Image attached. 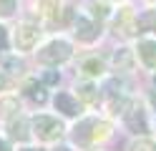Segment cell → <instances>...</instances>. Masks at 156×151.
I'll return each mask as SVG.
<instances>
[{
    "label": "cell",
    "instance_id": "8992f818",
    "mask_svg": "<svg viewBox=\"0 0 156 151\" xmlns=\"http://www.w3.org/2000/svg\"><path fill=\"white\" fill-rule=\"evenodd\" d=\"M53 103H55V108L61 111V113H66V116H78V113H81V103H78L71 93H58Z\"/></svg>",
    "mask_w": 156,
    "mask_h": 151
},
{
    "label": "cell",
    "instance_id": "ac0fdd59",
    "mask_svg": "<svg viewBox=\"0 0 156 151\" xmlns=\"http://www.w3.org/2000/svg\"><path fill=\"white\" fill-rule=\"evenodd\" d=\"M131 151H156V144L149 141V138H139V141L131 144Z\"/></svg>",
    "mask_w": 156,
    "mask_h": 151
},
{
    "label": "cell",
    "instance_id": "8fae6325",
    "mask_svg": "<svg viewBox=\"0 0 156 151\" xmlns=\"http://www.w3.org/2000/svg\"><path fill=\"white\" fill-rule=\"evenodd\" d=\"M18 111H20L18 98H13V96H3V98H0V116H3V118H13Z\"/></svg>",
    "mask_w": 156,
    "mask_h": 151
},
{
    "label": "cell",
    "instance_id": "9c48e42d",
    "mask_svg": "<svg viewBox=\"0 0 156 151\" xmlns=\"http://www.w3.org/2000/svg\"><path fill=\"white\" fill-rule=\"evenodd\" d=\"M93 126H96V121H81L73 131V138L78 144H91L93 141Z\"/></svg>",
    "mask_w": 156,
    "mask_h": 151
},
{
    "label": "cell",
    "instance_id": "3957f363",
    "mask_svg": "<svg viewBox=\"0 0 156 151\" xmlns=\"http://www.w3.org/2000/svg\"><path fill=\"white\" fill-rule=\"evenodd\" d=\"M38 38H41V28L33 25V23H20L13 33V43L18 50H33Z\"/></svg>",
    "mask_w": 156,
    "mask_h": 151
},
{
    "label": "cell",
    "instance_id": "d6986e66",
    "mask_svg": "<svg viewBox=\"0 0 156 151\" xmlns=\"http://www.w3.org/2000/svg\"><path fill=\"white\" fill-rule=\"evenodd\" d=\"M139 28H144V30H154V28H156V13H146V15H141V18H139Z\"/></svg>",
    "mask_w": 156,
    "mask_h": 151
},
{
    "label": "cell",
    "instance_id": "484cf974",
    "mask_svg": "<svg viewBox=\"0 0 156 151\" xmlns=\"http://www.w3.org/2000/svg\"><path fill=\"white\" fill-rule=\"evenodd\" d=\"M154 106H156V93H154Z\"/></svg>",
    "mask_w": 156,
    "mask_h": 151
},
{
    "label": "cell",
    "instance_id": "52a82bcc",
    "mask_svg": "<svg viewBox=\"0 0 156 151\" xmlns=\"http://www.w3.org/2000/svg\"><path fill=\"white\" fill-rule=\"evenodd\" d=\"M139 28V20L133 18V13L129 8H123L121 13H119V18H116V33H123V35H131L133 30Z\"/></svg>",
    "mask_w": 156,
    "mask_h": 151
},
{
    "label": "cell",
    "instance_id": "83f0119b",
    "mask_svg": "<svg viewBox=\"0 0 156 151\" xmlns=\"http://www.w3.org/2000/svg\"><path fill=\"white\" fill-rule=\"evenodd\" d=\"M151 3H156V0H151Z\"/></svg>",
    "mask_w": 156,
    "mask_h": 151
},
{
    "label": "cell",
    "instance_id": "ffe728a7",
    "mask_svg": "<svg viewBox=\"0 0 156 151\" xmlns=\"http://www.w3.org/2000/svg\"><path fill=\"white\" fill-rule=\"evenodd\" d=\"M3 63H5V68L10 70V73H20V70H23V63H20V60H15V58H5Z\"/></svg>",
    "mask_w": 156,
    "mask_h": 151
},
{
    "label": "cell",
    "instance_id": "7a4b0ae2",
    "mask_svg": "<svg viewBox=\"0 0 156 151\" xmlns=\"http://www.w3.org/2000/svg\"><path fill=\"white\" fill-rule=\"evenodd\" d=\"M33 131L41 141H53L63 134V126L61 121L53 118V116H35L33 118Z\"/></svg>",
    "mask_w": 156,
    "mask_h": 151
},
{
    "label": "cell",
    "instance_id": "4fadbf2b",
    "mask_svg": "<svg viewBox=\"0 0 156 151\" xmlns=\"http://www.w3.org/2000/svg\"><path fill=\"white\" fill-rule=\"evenodd\" d=\"M113 66L119 68V70L129 68V66H131V50H129V48H121V50H116V53H113Z\"/></svg>",
    "mask_w": 156,
    "mask_h": 151
},
{
    "label": "cell",
    "instance_id": "4316f807",
    "mask_svg": "<svg viewBox=\"0 0 156 151\" xmlns=\"http://www.w3.org/2000/svg\"><path fill=\"white\" fill-rule=\"evenodd\" d=\"M23 151H33V149H23Z\"/></svg>",
    "mask_w": 156,
    "mask_h": 151
},
{
    "label": "cell",
    "instance_id": "603a6c76",
    "mask_svg": "<svg viewBox=\"0 0 156 151\" xmlns=\"http://www.w3.org/2000/svg\"><path fill=\"white\" fill-rule=\"evenodd\" d=\"M5 45H8V30H5L3 25H0V50H3Z\"/></svg>",
    "mask_w": 156,
    "mask_h": 151
},
{
    "label": "cell",
    "instance_id": "7402d4cb",
    "mask_svg": "<svg viewBox=\"0 0 156 151\" xmlns=\"http://www.w3.org/2000/svg\"><path fill=\"white\" fill-rule=\"evenodd\" d=\"M55 81H58V73H55V70H48V73L43 76V83H55Z\"/></svg>",
    "mask_w": 156,
    "mask_h": 151
},
{
    "label": "cell",
    "instance_id": "e0dca14e",
    "mask_svg": "<svg viewBox=\"0 0 156 151\" xmlns=\"http://www.w3.org/2000/svg\"><path fill=\"white\" fill-rule=\"evenodd\" d=\"M18 8V0H0V18H10Z\"/></svg>",
    "mask_w": 156,
    "mask_h": 151
},
{
    "label": "cell",
    "instance_id": "ba28073f",
    "mask_svg": "<svg viewBox=\"0 0 156 151\" xmlns=\"http://www.w3.org/2000/svg\"><path fill=\"white\" fill-rule=\"evenodd\" d=\"M136 50H139V58L144 60V66L156 70V40H141Z\"/></svg>",
    "mask_w": 156,
    "mask_h": 151
},
{
    "label": "cell",
    "instance_id": "5bb4252c",
    "mask_svg": "<svg viewBox=\"0 0 156 151\" xmlns=\"http://www.w3.org/2000/svg\"><path fill=\"white\" fill-rule=\"evenodd\" d=\"M83 73H88V76H101V73H103V60H101V58H88V60H83Z\"/></svg>",
    "mask_w": 156,
    "mask_h": 151
},
{
    "label": "cell",
    "instance_id": "2e32d148",
    "mask_svg": "<svg viewBox=\"0 0 156 151\" xmlns=\"http://www.w3.org/2000/svg\"><path fill=\"white\" fill-rule=\"evenodd\" d=\"M10 136L13 138H28V126H25V121L23 118H18V121H13L10 124Z\"/></svg>",
    "mask_w": 156,
    "mask_h": 151
},
{
    "label": "cell",
    "instance_id": "5b68a950",
    "mask_svg": "<svg viewBox=\"0 0 156 151\" xmlns=\"http://www.w3.org/2000/svg\"><path fill=\"white\" fill-rule=\"evenodd\" d=\"M126 126L136 134H146L149 131V121H146V111L141 106H131L126 111Z\"/></svg>",
    "mask_w": 156,
    "mask_h": 151
},
{
    "label": "cell",
    "instance_id": "30bf717a",
    "mask_svg": "<svg viewBox=\"0 0 156 151\" xmlns=\"http://www.w3.org/2000/svg\"><path fill=\"white\" fill-rule=\"evenodd\" d=\"M23 91H25V96L30 101H35V103H45V98H48L43 83H38V81H28V83L23 86Z\"/></svg>",
    "mask_w": 156,
    "mask_h": 151
},
{
    "label": "cell",
    "instance_id": "7c38bea8",
    "mask_svg": "<svg viewBox=\"0 0 156 151\" xmlns=\"http://www.w3.org/2000/svg\"><path fill=\"white\" fill-rule=\"evenodd\" d=\"M78 98L86 101V103H96L98 101V88L91 86V83H83V86H78Z\"/></svg>",
    "mask_w": 156,
    "mask_h": 151
},
{
    "label": "cell",
    "instance_id": "44dd1931",
    "mask_svg": "<svg viewBox=\"0 0 156 151\" xmlns=\"http://www.w3.org/2000/svg\"><path fill=\"white\" fill-rule=\"evenodd\" d=\"M126 106H129V103H126V98H111V113H121Z\"/></svg>",
    "mask_w": 156,
    "mask_h": 151
},
{
    "label": "cell",
    "instance_id": "cb8c5ba5",
    "mask_svg": "<svg viewBox=\"0 0 156 151\" xmlns=\"http://www.w3.org/2000/svg\"><path fill=\"white\" fill-rule=\"evenodd\" d=\"M0 151H10V149H8V144H5L3 138H0Z\"/></svg>",
    "mask_w": 156,
    "mask_h": 151
},
{
    "label": "cell",
    "instance_id": "9a60e30c",
    "mask_svg": "<svg viewBox=\"0 0 156 151\" xmlns=\"http://www.w3.org/2000/svg\"><path fill=\"white\" fill-rule=\"evenodd\" d=\"M38 5H41V13H43L45 18H53V15H58L61 0H38Z\"/></svg>",
    "mask_w": 156,
    "mask_h": 151
},
{
    "label": "cell",
    "instance_id": "d4e9b609",
    "mask_svg": "<svg viewBox=\"0 0 156 151\" xmlns=\"http://www.w3.org/2000/svg\"><path fill=\"white\" fill-rule=\"evenodd\" d=\"M53 151H68V149H53Z\"/></svg>",
    "mask_w": 156,
    "mask_h": 151
},
{
    "label": "cell",
    "instance_id": "277c9868",
    "mask_svg": "<svg viewBox=\"0 0 156 151\" xmlns=\"http://www.w3.org/2000/svg\"><path fill=\"white\" fill-rule=\"evenodd\" d=\"M98 23L91 20L88 15H78L76 18V38L81 40V43H93L96 38H98Z\"/></svg>",
    "mask_w": 156,
    "mask_h": 151
},
{
    "label": "cell",
    "instance_id": "6da1fadb",
    "mask_svg": "<svg viewBox=\"0 0 156 151\" xmlns=\"http://www.w3.org/2000/svg\"><path fill=\"white\" fill-rule=\"evenodd\" d=\"M71 43L63 38H53L51 43H45L41 48V53H38V60L41 63H48V66H58V63H66L68 58H71Z\"/></svg>",
    "mask_w": 156,
    "mask_h": 151
}]
</instances>
